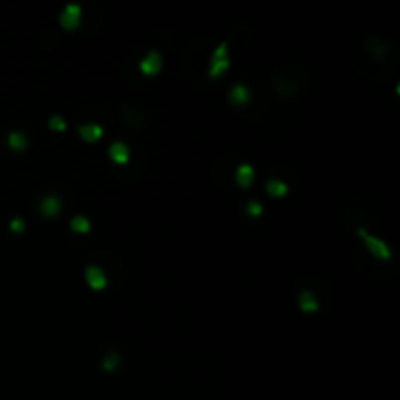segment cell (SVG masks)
Returning <instances> with one entry per match:
<instances>
[{
	"mask_svg": "<svg viewBox=\"0 0 400 400\" xmlns=\"http://www.w3.org/2000/svg\"><path fill=\"white\" fill-rule=\"evenodd\" d=\"M231 67V59H229V43L223 41L219 43L217 49L213 51L211 63H209V76L211 78H221L223 74L229 71Z\"/></svg>",
	"mask_w": 400,
	"mask_h": 400,
	"instance_id": "1",
	"label": "cell"
},
{
	"mask_svg": "<svg viewBox=\"0 0 400 400\" xmlns=\"http://www.w3.org/2000/svg\"><path fill=\"white\" fill-rule=\"evenodd\" d=\"M80 20H82V8H80L78 4H67L65 10H63L61 16H59L61 26H63L67 32H74V30L78 28Z\"/></svg>",
	"mask_w": 400,
	"mask_h": 400,
	"instance_id": "2",
	"label": "cell"
},
{
	"mask_svg": "<svg viewBox=\"0 0 400 400\" xmlns=\"http://www.w3.org/2000/svg\"><path fill=\"white\" fill-rule=\"evenodd\" d=\"M139 71L145 76H156L162 71V57L158 51H148V53L139 61Z\"/></svg>",
	"mask_w": 400,
	"mask_h": 400,
	"instance_id": "3",
	"label": "cell"
},
{
	"mask_svg": "<svg viewBox=\"0 0 400 400\" xmlns=\"http://www.w3.org/2000/svg\"><path fill=\"white\" fill-rule=\"evenodd\" d=\"M84 279H86L88 287L94 289V291H102V289H106V285H108V275L104 273L102 268H98V266H88V268L84 270Z\"/></svg>",
	"mask_w": 400,
	"mask_h": 400,
	"instance_id": "4",
	"label": "cell"
},
{
	"mask_svg": "<svg viewBox=\"0 0 400 400\" xmlns=\"http://www.w3.org/2000/svg\"><path fill=\"white\" fill-rule=\"evenodd\" d=\"M359 233V237L365 240V244H367V248L371 250V254H375L377 258H381V260H386V258H390V250H388V246L382 242V240H377V238L369 237L367 233H365L363 229H359L357 231Z\"/></svg>",
	"mask_w": 400,
	"mask_h": 400,
	"instance_id": "5",
	"label": "cell"
},
{
	"mask_svg": "<svg viewBox=\"0 0 400 400\" xmlns=\"http://www.w3.org/2000/svg\"><path fill=\"white\" fill-rule=\"evenodd\" d=\"M61 209H63V201H61V197H57V195H45L43 199L39 201V211L49 219L57 217L61 213Z\"/></svg>",
	"mask_w": 400,
	"mask_h": 400,
	"instance_id": "6",
	"label": "cell"
},
{
	"mask_svg": "<svg viewBox=\"0 0 400 400\" xmlns=\"http://www.w3.org/2000/svg\"><path fill=\"white\" fill-rule=\"evenodd\" d=\"M108 156L115 164H127L131 152H129V146L125 145V143H121V141H115V143H111V145H109Z\"/></svg>",
	"mask_w": 400,
	"mask_h": 400,
	"instance_id": "7",
	"label": "cell"
},
{
	"mask_svg": "<svg viewBox=\"0 0 400 400\" xmlns=\"http://www.w3.org/2000/svg\"><path fill=\"white\" fill-rule=\"evenodd\" d=\"M78 135L84 141H88V143H96V141H100L104 137V127L98 125V123H86V125L78 127Z\"/></svg>",
	"mask_w": 400,
	"mask_h": 400,
	"instance_id": "8",
	"label": "cell"
},
{
	"mask_svg": "<svg viewBox=\"0 0 400 400\" xmlns=\"http://www.w3.org/2000/svg\"><path fill=\"white\" fill-rule=\"evenodd\" d=\"M254 176H256V172L250 164H240L237 168V174H235L237 183L240 187H250L252 182H254Z\"/></svg>",
	"mask_w": 400,
	"mask_h": 400,
	"instance_id": "9",
	"label": "cell"
},
{
	"mask_svg": "<svg viewBox=\"0 0 400 400\" xmlns=\"http://www.w3.org/2000/svg\"><path fill=\"white\" fill-rule=\"evenodd\" d=\"M229 100L233 106H244L250 100V90L244 84H235L229 92Z\"/></svg>",
	"mask_w": 400,
	"mask_h": 400,
	"instance_id": "10",
	"label": "cell"
},
{
	"mask_svg": "<svg viewBox=\"0 0 400 400\" xmlns=\"http://www.w3.org/2000/svg\"><path fill=\"white\" fill-rule=\"evenodd\" d=\"M299 307H301L303 312H316V310H318V301L314 299L312 293L307 291L299 297Z\"/></svg>",
	"mask_w": 400,
	"mask_h": 400,
	"instance_id": "11",
	"label": "cell"
},
{
	"mask_svg": "<svg viewBox=\"0 0 400 400\" xmlns=\"http://www.w3.org/2000/svg\"><path fill=\"white\" fill-rule=\"evenodd\" d=\"M266 189H268V193H270L272 197H283V195L289 191L287 183L279 182V180H270V182L266 183Z\"/></svg>",
	"mask_w": 400,
	"mask_h": 400,
	"instance_id": "12",
	"label": "cell"
},
{
	"mask_svg": "<svg viewBox=\"0 0 400 400\" xmlns=\"http://www.w3.org/2000/svg\"><path fill=\"white\" fill-rule=\"evenodd\" d=\"M71 229H73L76 235H88L92 225L86 217H80V215H78V217H74L73 221H71Z\"/></svg>",
	"mask_w": 400,
	"mask_h": 400,
	"instance_id": "13",
	"label": "cell"
},
{
	"mask_svg": "<svg viewBox=\"0 0 400 400\" xmlns=\"http://www.w3.org/2000/svg\"><path fill=\"white\" fill-rule=\"evenodd\" d=\"M8 145L12 146L14 150H22V148L28 146V139H26V135H22V133H12V135L8 137Z\"/></svg>",
	"mask_w": 400,
	"mask_h": 400,
	"instance_id": "14",
	"label": "cell"
},
{
	"mask_svg": "<svg viewBox=\"0 0 400 400\" xmlns=\"http://www.w3.org/2000/svg\"><path fill=\"white\" fill-rule=\"evenodd\" d=\"M49 129H51V131H57V133L67 131V121H65L61 115H51V117H49Z\"/></svg>",
	"mask_w": 400,
	"mask_h": 400,
	"instance_id": "15",
	"label": "cell"
},
{
	"mask_svg": "<svg viewBox=\"0 0 400 400\" xmlns=\"http://www.w3.org/2000/svg\"><path fill=\"white\" fill-rule=\"evenodd\" d=\"M117 365H119V355H117V353H108L106 359L102 361V367H104L106 371H113Z\"/></svg>",
	"mask_w": 400,
	"mask_h": 400,
	"instance_id": "16",
	"label": "cell"
},
{
	"mask_svg": "<svg viewBox=\"0 0 400 400\" xmlns=\"http://www.w3.org/2000/svg\"><path fill=\"white\" fill-rule=\"evenodd\" d=\"M246 211H248V215H250V217H260V215L264 213V207H262L258 201H250V203H248V207H246Z\"/></svg>",
	"mask_w": 400,
	"mask_h": 400,
	"instance_id": "17",
	"label": "cell"
},
{
	"mask_svg": "<svg viewBox=\"0 0 400 400\" xmlns=\"http://www.w3.org/2000/svg\"><path fill=\"white\" fill-rule=\"evenodd\" d=\"M10 227H12V231H16V233H22V231H24V229H26V225H24V223H22V221H20V219H14V221H12V225H10Z\"/></svg>",
	"mask_w": 400,
	"mask_h": 400,
	"instance_id": "18",
	"label": "cell"
}]
</instances>
